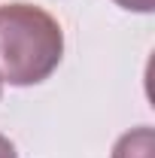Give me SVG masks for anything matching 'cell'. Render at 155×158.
I'll return each mask as SVG.
<instances>
[{
	"label": "cell",
	"instance_id": "6da1fadb",
	"mask_svg": "<svg viewBox=\"0 0 155 158\" xmlns=\"http://www.w3.org/2000/svg\"><path fill=\"white\" fill-rule=\"evenodd\" d=\"M64 58V31L55 15L34 3L0 6V82L40 85Z\"/></svg>",
	"mask_w": 155,
	"mask_h": 158
},
{
	"label": "cell",
	"instance_id": "7a4b0ae2",
	"mask_svg": "<svg viewBox=\"0 0 155 158\" xmlns=\"http://www.w3.org/2000/svg\"><path fill=\"white\" fill-rule=\"evenodd\" d=\"M113 158H155V134L149 125L122 134L113 146Z\"/></svg>",
	"mask_w": 155,
	"mask_h": 158
},
{
	"label": "cell",
	"instance_id": "3957f363",
	"mask_svg": "<svg viewBox=\"0 0 155 158\" xmlns=\"http://www.w3.org/2000/svg\"><path fill=\"white\" fill-rule=\"evenodd\" d=\"M116 6H122V9H128V12H152L155 9V0H113Z\"/></svg>",
	"mask_w": 155,
	"mask_h": 158
},
{
	"label": "cell",
	"instance_id": "277c9868",
	"mask_svg": "<svg viewBox=\"0 0 155 158\" xmlns=\"http://www.w3.org/2000/svg\"><path fill=\"white\" fill-rule=\"evenodd\" d=\"M0 158H19L15 143H12L9 137H3V134H0Z\"/></svg>",
	"mask_w": 155,
	"mask_h": 158
},
{
	"label": "cell",
	"instance_id": "5b68a950",
	"mask_svg": "<svg viewBox=\"0 0 155 158\" xmlns=\"http://www.w3.org/2000/svg\"><path fill=\"white\" fill-rule=\"evenodd\" d=\"M0 85H3V82H0Z\"/></svg>",
	"mask_w": 155,
	"mask_h": 158
}]
</instances>
